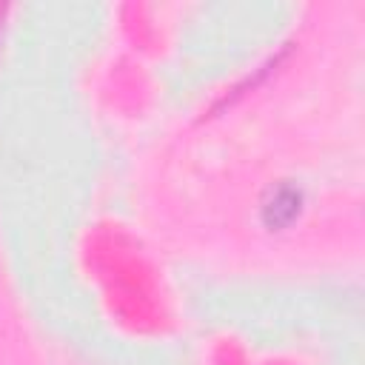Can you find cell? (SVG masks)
<instances>
[{"instance_id": "obj_1", "label": "cell", "mask_w": 365, "mask_h": 365, "mask_svg": "<svg viewBox=\"0 0 365 365\" xmlns=\"http://www.w3.org/2000/svg\"><path fill=\"white\" fill-rule=\"evenodd\" d=\"M299 202H302V197L294 185H277L268 191V197L262 202V220L271 228H282L299 214Z\"/></svg>"}]
</instances>
